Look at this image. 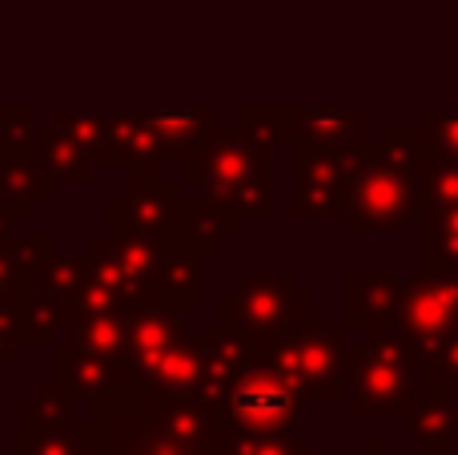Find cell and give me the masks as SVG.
<instances>
[{
    "mask_svg": "<svg viewBox=\"0 0 458 455\" xmlns=\"http://www.w3.org/2000/svg\"><path fill=\"white\" fill-rule=\"evenodd\" d=\"M301 411L298 387H290L277 371L261 363H245L217 403L225 435H282Z\"/></svg>",
    "mask_w": 458,
    "mask_h": 455,
    "instance_id": "obj_6",
    "label": "cell"
},
{
    "mask_svg": "<svg viewBox=\"0 0 458 455\" xmlns=\"http://www.w3.org/2000/svg\"><path fill=\"white\" fill-rule=\"evenodd\" d=\"M269 153L274 145L258 142L250 129H214L193 158L182 161L185 177L198 182L201 198L237 218H269Z\"/></svg>",
    "mask_w": 458,
    "mask_h": 455,
    "instance_id": "obj_2",
    "label": "cell"
},
{
    "mask_svg": "<svg viewBox=\"0 0 458 455\" xmlns=\"http://www.w3.org/2000/svg\"><path fill=\"white\" fill-rule=\"evenodd\" d=\"M53 182L40 174L37 150H4L0 158V193H4L8 218H32L37 202L48 198Z\"/></svg>",
    "mask_w": 458,
    "mask_h": 455,
    "instance_id": "obj_17",
    "label": "cell"
},
{
    "mask_svg": "<svg viewBox=\"0 0 458 455\" xmlns=\"http://www.w3.org/2000/svg\"><path fill=\"white\" fill-rule=\"evenodd\" d=\"M403 303H406V279H398V274L354 270L346 279V314H350V327H358L362 335L394 331Z\"/></svg>",
    "mask_w": 458,
    "mask_h": 455,
    "instance_id": "obj_10",
    "label": "cell"
},
{
    "mask_svg": "<svg viewBox=\"0 0 458 455\" xmlns=\"http://www.w3.org/2000/svg\"><path fill=\"white\" fill-rule=\"evenodd\" d=\"M8 222H13V218H8V210L0 206V242H8V238H13V230H8Z\"/></svg>",
    "mask_w": 458,
    "mask_h": 455,
    "instance_id": "obj_32",
    "label": "cell"
},
{
    "mask_svg": "<svg viewBox=\"0 0 458 455\" xmlns=\"http://www.w3.org/2000/svg\"><path fill=\"white\" fill-rule=\"evenodd\" d=\"M93 282V258H77V254H48L37 266V274L29 279V290L48 303L64 306V311H77L85 287Z\"/></svg>",
    "mask_w": 458,
    "mask_h": 455,
    "instance_id": "obj_18",
    "label": "cell"
},
{
    "mask_svg": "<svg viewBox=\"0 0 458 455\" xmlns=\"http://www.w3.org/2000/svg\"><path fill=\"white\" fill-rule=\"evenodd\" d=\"M346 335L318 311L290 335L258 339L250 347V363L277 371L290 387H298V395L310 399H346Z\"/></svg>",
    "mask_w": 458,
    "mask_h": 455,
    "instance_id": "obj_4",
    "label": "cell"
},
{
    "mask_svg": "<svg viewBox=\"0 0 458 455\" xmlns=\"http://www.w3.org/2000/svg\"><path fill=\"white\" fill-rule=\"evenodd\" d=\"M394 331H403L427 363L458 331V274L419 270L406 279V303Z\"/></svg>",
    "mask_w": 458,
    "mask_h": 455,
    "instance_id": "obj_7",
    "label": "cell"
},
{
    "mask_svg": "<svg viewBox=\"0 0 458 455\" xmlns=\"http://www.w3.org/2000/svg\"><path fill=\"white\" fill-rule=\"evenodd\" d=\"M125 322H129V363H133V379H137V371L149 367L153 359H161V355L185 335L182 322H177V311L161 295L129 303Z\"/></svg>",
    "mask_w": 458,
    "mask_h": 455,
    "instance_id": "obj_13",
    "label": "cell"
},
{
    "mask_svg": "<svg viewBox=\"0 0 458 455\" xmlns=\"http://www.w3.org/2000/svg\"><path fill=\"white\" fill-rule=\"evenodd\" d=\"M422 210H458V161L435 153L422 158Z\"/></svg>",
    "mask_w": 458,
    "mask_h": 455,
    "instance_id": "obj_25",
    "label": "cell"
},
{
    "mask_svg": "<svg viewBox=\"0 0 458 455\" xmlns=\"http://www.w3.org/2000/svg\"><path fill=\"white\" fill-rule=\"evenodd\" d=\"M406 432L419 443V451H458V391L446 383L422 379V395L403 411Z\"/></svg>",
    "mask_w": 458,
    "mask_h": 455,
    "instance_id": "obj_12",
    "label": "cell"
},
{
    "mask_svg": "<svg viewBox=\"0 0 458 455\" xmlns=\"http://www.w3.org/2000/svg\"><path fill=\"white\" fill-rule=\"evenodd\" d=\"M362 109H290V142L306 153H346L366 145Z\"/></svg>",
    "mask_w": 458,
    "mask_h": 455,
    "instance_id": "obj_11",
    "label": "cell"
},
{
    "mask_svg": "<svg viewBox=\"0 0 458 455\" xmlns=\"http://www.w3.org/2000/svg\"><path fill=\"white\" fill-rule=\"evenodd\" d=\"M16 298H21V311H24V343L29 347H48L56 339V331H64L72 322V314L64 311V306L32 295L29 287H24Z\"/></svg>",
    "mask_w": 458,
    "mask_h": 455,
    "instance_id": "obj_24",
    "label": "cell"
},
{
    "mask_svg": "<svg viewBox=\"0 0 458 455\" xmlns=\"http://www.w3.org/2000/svg\"><path fill=\"white\" fill-rule=\"evenodd\" d=\"M419 222L422 270L458 274V210H422Z\"/></svg>",
    "mask_w": 458,
    "mask_h": 455,
    "instance_id": "obj_21",
    "label": "cell"
},
{
    "mask_svg": "<svg viewBox=\"0 0 458 455\" xmlns=\"http://www.w3.org/2000/svg\"><path fill=\"white\" fill-rule=\"evenodd\" d=\"M141 121L161 137V145L169 150L174 161H185L206 145V137L217 129L214 109H145Z\"/></svg>",
    "mask_w": 458,
    "mask_h": 455,
    "instance_id": "obj_16",
    "label": "cell"
},
{
    "mask_svg": "<svg viewBox=\"0 0 458 455\" xmlns=\"http://www.w3.org/2000/svg\"><path fill=\"white\" fill-rule=\"evenodd\" d=\"M233 222H237V214H229V210L214 206V202H206V198L185 202L182 246L193 250V254H206V250H214L217 242L233 234Z\"/></svg>",
    "mask_w": 458,
    "mask_h": 455,
    "instance_id": "obj_22",
    "label": "cell"
},
{
    "mask_svg": "<svg viewBox=\"0 0 458 455\" xmlns=\"http://www.w3.org/2000/svg\"><path fill=\"white\" fill-rule=\"evenodd\" d=\"M198 258H201V254H193V250L182 246L174 258H169L165 274H161L157 295L165 298L174 311H193V306H198V282H201Z\"/></svg>",
    "mask_w": 458,
    "mask_h": 455,
    "instance_id": "obj_23",
    "label": "cell"
},
{
    "mask_svg": "<svg viewBox=\"0 0 458 455\" xmlns=\"http://www.w3.org/2000/svg\"><path fill=\"white\" fill-rule=\"evenodd\" d=\"M105 424H45L29 403H21V455H105L101 443Z\"/></svg>",
    "mask_w": 458,
    "mask_h": 455,
    "instance_id": "obj_14",
    "label": "cell"
},
{
    "mask_svg": "<svg viewBox=\"0 0 458 455\" xmlns=\"http://www.w3.org/2000/svg\"><path fill=\"white\" fill-rule=\"evenodd\" d=\"M0 158H4V145H0Z\"/></svg>",
    "mask_w": 458,
    "mask_h": 455,
    "instance_id": "obj_34",
    "label": "cell"
},
{
    "mask_svg": "<svg viewBox=\"0 0 458 455\" xmlns=\"http://www.w3.org/2000/svg\"><path fill=\"white\" fill-rule=\"evenodd\" d=\"M40 125L29 109H4L0 113V145L4 150H37Z\"/></svg>",
    "mask_w": 458,
    "mask_h": 455,
    "instance_id": "obj_29",
    "label": "cell"
},
{
    "mask_svg": "<svg viewBox=\"0 0 458 455\" xmlns=\"http://www.w3.org/2000/svg\"><path fill=\"white\" fill-rule=\"evenodd\" d=\"M314 314V303L301 290H293L290 274H237L233 290L222 295V322L253 343L290 335Z\"/></svg>",
    "mask_w": 458,
    "mask_h": 455,
    "instance_id": "obj_5",
    "label": "cell"
},
{
    "mask_svg": "<svg viewBox=\"0 0 458 455\" xmlns=\"http://www.w3.org/2000/svg\"><path fill=\"white\" fill-rule=\"evenodd\" d=\"M422 137L419 129L390 125L378 145H366L350 185V234L403 230L422 214Z\"/></svg>",
    "mask_w": 458,
    "mask_h": 455,
    "instance_id": "obj_1",
    "label": "cell"
},
{
    "mask_svg": "<svg viewBox=\"0 0 458 455\" xmlns=\"http://www.w3.org/2000/svg\"><path fill=\"white\" fill-rule=\"evenodd\" d=\"M237 125L250 129L258 142L277 145V142H290V109H242L237 113Z\"/></svg>",
    "mask_w": 458,
    "mask_h": 455,
    "instance_id": "obj_28",
    "label": "cell"
},
{
    "mask_svg": "<svg viewBox=\"0 0 458 455\" xmlns=\"http://www.w3.org/2000/svg\"><path fill=\"white\" fill-rule=\"evenodd\" d=\"M206 379V347L201 335H182L161 359L137 371V383L157 395H198Z\"/></svg>",
    "mask_w": 458,
    "mask_h": 455,
    "instance_id": "obj_15",
    "label": "cell"
},
{
    "mask_svg": "<svg viewBox=\"0 0 458 455\" xmlns=\"http://www.w3.org/2000/svg\"><path fill=\"white\" fill-rule=\"evenodd\" d=\"M422 395V355L403 331H370L346 351V411L366 419L374 411L403 416Z\"/></svg>",
    "mask_w": 458,
    "mask_h": 455,
    "instance_id": "obj_3",
    "label": "cell"
},
{
    "mask_svg": "<svg viewBox=\"0 0 458 455\" xmlns=\"http://www.w3.org/2000/svg\"><path fill=\"white\" fill-rule=\"evenodd\" d=\"M419 455H427V451H419ZM438 455H458V451H438Z\"/></svg>",
    "mask_w": 458,
    "mask_h": 455,
    "instance_id": "obj_33",
    "label": "cell"
},
{
    "mask_svg": "<svg viewBox=\"0 0 458 455\" xmlns=\"http://www.w3.org/2000/svg\"><path fill=\"white\" fill-rule=\"evenodd\" d=\"M414 129H419L427 153L458 161V109H422Z\"/></svg>",
    "mask_w": 458,
    "mask_h": 455,
    "instance_id": "obj_26",
    "label": "cell"
},
{
    "mask_svg": "<svg viewBox=\"0 0 458 455\" xmlns=\"http://www.w3.org/2000/svg\"><path fill=\"white\" fill-rule=\"evenodd\" d=\"M301 451H310V443L282 432V435H225L217 455H301Z\"/></svg>",
    "mask_w": 458,
    "mask_h": 455,
    "instance_id": "obj_27",
    "label": "cell"
},
{
    "mask_svg": "<svg viewBox=\"0 0 458 455\" xmlns=\"http://www.w3.org/2000/svg\"><path fill=\"white\" fill-rule=\"evenodd\" d=\"M37 166L48 182H85L93 158L81 150V142L64 125H45L37 137Z\"/></svg>",
    "mask_w": 458,
    "mask_h": 455,
    "instance_id": "obj_20",
    "label": "cell"
},
{
    "mask_svg": "<svg viewBox=\"0 0 458 455\" xmlns=\"http://www.w3.org/2000/svg\"><path fill=\"white\" fill-rule=\"evenodd\" d=\"M358 455H390V451L382 448V440H366V443H362V451H358Z\"/></svg>",
    "mask_w": 458,
    "mask_h": 455,
    "instance_id": "obj_31",
    "label": "cell"
},
{
    "mask_svg": "<svg viewBox=\"0 0 458 455\" xmlns=\"http://www.w3.org/2000/svg\"><path fill=\"white\" fill-rule=\"evenodd\" d=\"M113 230L117 234H153L182 246V218L185 198L165 185L157 174H133L129 169V193L109 206Z\"/></svg>",
    "mask_w": 458,
    "mask_h": 455,
    "instance_id": "obj_8",
    "label": "cell"
},
{
    "mask_svg": "<svg viewBox=\"0 0 458 455\" xmlns=\"http://www.w3.org/2000/svg\"><path fill=\"white\" fill-rule=\"evenodd\" d=\"M53 367H56V387H61L69 399H93L97 408L137 383L129 359L125 363L93 359V355H81L77 347H56Z\"/></svg>",
    "mask_w": 458,
    "mask_h": 455,
    "instance_id": "obj_9",
    "label": "cell"
},
{
    "mask_svg": "<svg viewBox=\"0 0 458 455\" xmlns=\"http://www.w3.org/2000/svg\"><path fill=\"white\" fill-rule=\"evenodd\" d=\"M422 379L430 383H446V387H458V331L422 363Z\"/></svg>",
    "mask_w": 458,
    "mask_h": 455,
    "instance_id": "obj_30",
    "label": "cell"
},
{
    "mask_svg": "<svg viewBox=\"0 0 458 455\" xmlns=\"http://www.w3.org/2000/svg\"><path fill=\"white\" fill-rule=\"evenodd\" d=\"M69 339H72V347H77L81 355L125 363V359H129V322H125V306H121V311L72 314Z\"/></svg>",
    "mask_w": 458,
    "mask_h": 455,
    "instance_id": "obj_19",
    "label": "cell"
}]
</instances>
